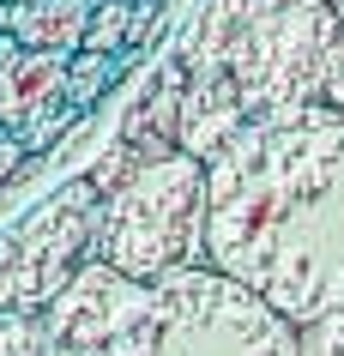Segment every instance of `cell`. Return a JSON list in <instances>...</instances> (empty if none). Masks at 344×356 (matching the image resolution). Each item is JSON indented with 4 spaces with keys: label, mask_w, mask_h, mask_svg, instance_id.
Here are the masks:
<instances>
[{
    "label": "cell",
    "mask_w": 344,
    "mask_h": 356,
    "mask_svg": "<svg viewBox=\"0 0 344 356\" xmlns=\"http://www.w3.org/2000/svg\"><path fill=\"white\" fill-rule=\"evenodd\" d=\"M206 266L290 326L344 302V115H260L206 157Z\"/></svg>",
    "instance_id": "cell-1"
},
{
    "label": "cell",
    "mask_w": 344,
    "mask_h": 356,
    "mask_svg": "<svg viewBox=\"0 0 344 356\" xmlns=\"http://www.w3.org/2000/svg\"><path fill=\"white\" fill-rule=\"evenodd\" d=\"M338 49L332 0H199L170 55L188 73L224 67L248 103V121L326 103Z\"/></svg>",
    "instance_id": "cell-2"
},
{
    "label": "cell",
    "mask_w": 344,
    "mask_h": 356,
    "mask_svg": "<svg viewBox=\"0 0 344 356\" xmlns=\"http://www.w3.org/2000/svg\"><path fill=\"white\" fill-rule=\"evenodd\" d=\"M103 356H296V326L218 266H181L139 284Z\"/></svg>",
    "instance_id": "cell-3"
},
{
    "label": "cell",
    "mask_w": 344,
    "mask_h": 356,
    "mask_svg": "<svg viewBox=\"0 0 344 356\" xmlns=\"http://www.w3.org/2000/svg\"><path fill=\"white\" fill-rule=\"evenodd\" d=\"M97 260L151 284L181 266H206V163L170 151L139 163L97 211Z\"/></svg>",
    "instance_id": "cell-4"
},
{
    "label": "cell",
    "mask_w": 344,
    "mask_h": 356,
    "mask_svg": "<svg viewBox=\"0 0 344 356\" xmlns=\"http://www.w3.org/2000/svg\"><path fill=\"white\" fill-rule=\"evenodd\" d=\"M97 211L103 193L91 175L55 188L19 229L0 236V308H49L79 278V266L97 260Z\"/></svg>",
    "instance_id": "cell-5"
},
{
    "label": "cell",
    "mask_w": 344,
    "mask_h": 356,
    "mask_svg": "<svg viewBox=\"0 0 344 356\" xmlns=\"http://www.w3.org/2000/svg\"><path fill=\"white\" fill-rule=\"evenodd\" d=\"M139 302V278L115 272L103 260H85L79 278L42 308V356H103L121 320Z\"/></svg>",
    "instance_id": "cell-6"
},
{
    "label": "cell",
    "mask_w": 344,
    "mask_h": 356,
    "mask_svg": "<svg viewBox=\"0 0 344 356\" xmlns=\"http://www.w3.org/2000/svg\"><path fill=\"white\" fill-rule=\"evenodd\" d=\"M248 127V103L236 91V79L224 67H206V73H188L181 85V109H175V145L206 163L218 145H229L236 133Z\"/></svg>",
    "instance_id": "cell-7"
},
{
    "label": "cell",
    "mask_w": 344,
    "mask_h": 356,
    "mask_svg": "<svg viewBox=\"0 0 344 356\" xmlns=\"http://www.w3.org/2000/svg\"><path fill=\"white\" fill-rule=\"evenodd\" d=\"M181 85H188V67H181L175 55H163L151 73L139 79L133 103H127L121 127H115V139L133 151L139 163H157V157L181 151V145H175V109H181Z\"/></svg>",
    "instance_id": "cell-8"
},
{
    "label": "cell",
    "mask_w": 344,
    "mask_h": 356,
    "mask_svg": "<svg viewBox=\"0 0 344 356\" xmlns=\"http://www.w3.org/2000/svg\"><path fill=\"white\" fill-rule=\"evenodd\" d=\"M60 97H67V55L60 49H19L13 60H0V133H24Z\"/></svg>",
    "instance_id": "cell-9"
},
{
    "label": "cell",
    "mask_w": 344,
    "mask_h": 356,
    "mask_svg": "<svg viewBox=\"0 0 344 356\" xmlns=\"http://www.w3.org/2000/svg\"><path fill=\"white\" fill-rule=\"evenodd\" d=\"M97 0H24L13 6V37L24 49H60V55H79L85 49V24H91Z\"/></svg>",
    "instance_id": "cell-10"
},
{
    "label": "cell",
    "mask_w": 344,
    "mask_h": 356,
    "mask_svg": "<svg viewBox=\"0 0 344 356\" xmlns=\"http://www.w3.org/2000/svg\"><path fill=\"white\" fill-rule=\"evenodd\" d=\"M127 67H133V55H97V49L67 55V103H73L79 115H91L97 103L127 79Z\"/></svg>",
    "instance_id": "cell-11"
},
{
    "label": "cell",
    "mask_w": 344,
    "mask_h": 356,
    "mask_svg": "<svg viewBox=\"0 0 344 356\" xmlns=\"http://www.w3.org/2000/svg\"><path fill=\"white\" fill-rule=\"evenodd\" d=\"M127 19H133V0H97L91 24H85V49H97V55H127Z\"/></svg>",
    "instance_id": "cell-12"
},
{
    "label": "cell",
    "mask_w": 344,
    "mask_h": 356,
    "mask_svg": "<svg viewBox=\"0 0 344 356\" xmlns=\"http://www.w3.org/2000/svg\"><path fill=\"white\" fill-rule=\"evenodd\" d=\"M79 121H85V115H79V109H73V103H67V97H60L55 109H42V115H37V121H31V127H24V133H19V145H24V151H31V157H49V151H55V145H60V139H67V133H73V127H79Z\"/></svg>",
    "instance_id": "cell-13"
},
{
    "label": "cell",
    "mask_w": 344,
    "mask_h": 356,
    "mask_svg": "<svg viewBox=\"0 0 344 356\" xmlns=\"http://www.w3.org/2000/svg\"><path fill=\"white\" fill-rule=\"evenodd\" d=\"M296 356H344V302L296 326Z\"/></svg>",
    "instance_id": "cell-14"
},
{
    "label": "cell",
    "mask_w": 344,
    "mask_h": 356,
    "mask_svg": "<svg viewBox=\"0 0 344 356\" xmlns=\"http://www.w3.org/2000/svg\"><path fill=\"white\" fill-rule=\"evenodd\" d=\"M0 356H42V314L37 308H0Z\"/></svg>",
    "instance_id": "cell-15"
},
{
    "label": "cell",
    "mask_w": 344,
    "mask_h": 356,
    "mask_svg": "<svg viewBox=\"0 0 344 356\" xmlns=\"http://www.w3.org/2000/svg\"><path fill=\"white\" fill-rule=\"evenodd\" d=\"M326 109L344 115V0H338V49H332V73H326Z\"/></svg>",
    "instance_id": "cell-16"
},
{
    "label": "cell",
    "mask_w": 344,
    "mask_h": 356,
    "mask_svg": "<svg viewBox=\"0 0 344 356\" xmlns=\"http://www.w3.org/2000/svg\"><path fill=\"white\" fill-rule=\"evenodd\" d=\"M24 163H31V151L19 145V133H0V188H6V181H19Z\"/></svg>",
    "instance_id": "cell-17"
},
{
    "label": "cell",
    "mask_w": 344,
    "mask_h": 356,
    "mask_svg": "<svg viewBox=\"0 0 344 356\" xmlns=\"http://www.w3.org/2000/svg\"><path fill=\"white\" fill-rule=\"evenodd\" d=\"M13 6H24V0H13Z\"/></svg>",
    "instance_id": "cell-18"
},
{
    "label": "cell",
    "mask_w": 344,
    "mask_h": 356,
    "mask_svg": "<svg viewBox=\"0 0 344 356\" xmlns=\"http://www.w3.org/2000/svg\"><path fill=\"white\" fill-rule=\"evenodd\" d=\"M332 6H338V0H332Z\"/></svg>",
    "instance_id": "cell-19"
}]
</instances>
